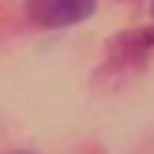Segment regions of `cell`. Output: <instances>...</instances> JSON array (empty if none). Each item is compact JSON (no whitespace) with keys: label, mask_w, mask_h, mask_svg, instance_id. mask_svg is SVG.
<instances>
[{"label":"cell","mask_w":154,"mask_h":154,"mask_svg":"<svg viewBox=\"0 0 154 154\" xmlns=\"http://www.w3.org/2000/svg\"><path fill=\"white\" fill-rule=\"evenodd\" d=\"M150 11H154V4H150Z\"/></svg>","instance_id":"cell-2"},{"label":"cell","mask_w":154,"mask_h":154,"mask_svg":"<svg viewBox=\"0 0 154 154\" xmlns=\"http://www.w3.org/2000/svg\"><path fill=\"white\" fill-rule=\"evenodd\" d=\"M26 11L38 26H72L94 11V0H26Z\"/></svg>","instance_id":"cell-1"}]
</instances>
